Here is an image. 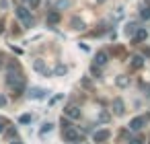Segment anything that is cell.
I'll return each mask as SVG.
<instances>
[{
    "mask_svg": "<svg viewBox=\"0 0 150 144\" xmlns=\"http://www.w3.org/2000/svg\"><path fill=\"white\" fill-rule=\"evenodd\" d=\"M39 2H41V0H29V4H31V9H35V6H39Z\"/></svg>",
    "mask_w": 150,
    "mask_h": 144,
    "instance_id": "28",
    "label": "cell"
},
{
    "mask_svg": "<svg viewBox=\"0 0 150 144\" xmlns=\"http://www.w3.org/2000/svg\"><path fill=\"white\" fill-rule=\"evenodd\" d=\"M2 105H6V97H2V95H0V107H2Z\"/></svg>",
    "mask_w": 150,
    "mask_h": 144,
    "instance_id": "29",
    "label": "cell"
},
{
    "mask_svg": "<svg viewBox=\"0 0 150 144\" xmlns=\"http://www.w3.org/2000/svg\"><path fill=\"white\" fill-rule=\"evenodd\" d=\"M52 123H43V128H41V134H47V132H52Z\"/></svg>",
    "mask_w": 150,
    "mask_h": 144,
    "instance_id": "26",
    "label": "cell"
},
{
    "mask_svg": "<svg viewBox=\"0 0 150 144\" xmlns=\"http://www.w3.org/2000/svg\"><path fill=\"white\" fill-rule=\"evenodd\" d=\"M76 144H84V142H76Z\"/></svg>",
    "mask_w": 150,
    "mask_h": 144,
    "instance_id": "34",
    "label": "cell"
},
{
    "mask_svg": "<svg viewBox=\"0 0 150 144\" xmlns=\"http://www.w3.org/2000/svg\"><path fill=\"white\" fill-rule=\"evenodd\" d=\"M142 66H144V56H140V54L134 56L132 58V68H142Z\"/></svg>",
    "mask_w": 150,
    "mask_h": 144,
    "instance_id": "16",
    "label": "cell"
},
{
    "mask_svg": "<svg viewBox=\"0 0 150 144\" xmlns=\"http://www.w3.org/2000/svg\"><path fill=\"white\" fill-rule=\"evenodd\" d=\"M111 54H113V56H123V54H125V50H123V48H119V45H113V48H111Z\"/></svg>",
    "mask_w": 150,
    "mask_h": 144,
    "instance_id": "20",
    "label": "cell"
},
{
    "mask_svg": "<svg viewBox=\"0 0 150 144\" xmlns=\"http://www.w3.org/2000/svg\"><path fill=\"white\" fill-rule=\"evenodd\" d=\"M140 17L148 21V19H150V6H142V13H140Z\"/></svg>",
    "mask_w": 150,
    "mask_h": 144,
    "instance_id": "22",
    "label": "cell"
},
{
    "mask_svg": "<svg viewBox=\"0 0 150 144\" xmlns=\"http://www.w3.org/2000/svg\"><path fill=\"white\" fill-rule=\"evenodd\" d=\"M64 115L66 117H70V119H80V109L76 107V105H66V109H64Z\"/></svg>",
    "mask_w": 150,
    "mask_h": 144,
    "instance_id": "8",
    "label": "cell"
},
{
    "mask_svg": "<svg viewBox=\"0 0 150 144\" xmlns=\"http://www.w3.org/2000/svg\"><path fill=\"white\" fill-rule=\"evenodd\" d=\"M62 138L68 142V144H76V142H84V136H82V132H78L74 126H70V128H64L62 130Z\"/></svg>",
    "mask_w": 150,
    "mask_h": 144,
    "instance_id": "1",
    "label": "cell"
},
{
    "mask_svg": "<svg viewBox=\"0 0 150 144\" xmlns=\"http://www.w3.org/2000/svg\"><path fill=\"white\" fill-rule=\"evenodd\" d=\"M66 72H68V66H64V64H58V66H56V70H54V74H56V76H64Z\"/></svg>",
    "mask_w": 150,
    "mask_h": 144,
    "instance_id": "17",
    "label": "cell"
},
{
    "mask_svg": "<svg viewBox=\"0 0 150 144\" xmlns=\"http://www.w3.org/2000/svg\"><path fill=\"white\" fill-rule=\"evenodd\" d=\"M150 121V111H146L144 115H138V117H134L132 121H129V132H140L146 123Z\"/></svg>",
    "mask_w": 150,
    "mask_h": 144,
    "instance_id": "2",
    "label": "cell"
},
{
    "mask_svg": "<svg viewBox=\"0 0 150 144\" xmlns=\"http://www.w3.org/2000/svg\"><path fill=\"white\" fill-rule=\"evenodd\" d=\"M0 33H2V23H0Z\"/></svg>",
    "mask_w": 150,
    "mask_h": 144,
    "instance_id": "32",
    "label": "cell"
},
{
    "mask_svg": "<svg viewBox=\"0 0 150 144\" xmlns=\"http://www.w3.org/2000/svg\"><path fill=\"white\" fill-rule=\"evenodd\" d=\"M146 39H148V31H146V29H142V27H138V31L132 35V41H134L136 45H138V43H144Z\"/></svg>",
    "mask_w": 150,
    "mask_h": 144,
    "instance_id": "7",
    "label": "cell"
},
{
    "mask_svg": "<svg viewBox=\"0 0 150 144\" xmlns=\"http://www.w3.org/2000/svg\"><path fill=\"white\" fill-rule=\"evenodd\" d=\"M127 142H129V144H146V138L138 134V136H132V138H129Z\"/></svg>",
    "mask_w": 150,
    "mask_h": 144,
    "instance_id": "18",
    "label": "cell"
},
{
    "mask_svg": "<svg viewBox=\"0 0 150 144\" xmlns=\"http://www.w3.org/2000/svg\"><path fill=\"white\" fill-rule=\"evenodd\" d=\"M97 2H105V0H97Z\"/></svg>",
    "mask_w": 150,
    "mask_h": 144,
    "instance_id": "33",
    "label": "cell"
},
{
    "mask_svg": "<svg viewBox=\"0 0 150 144\" xmlns=\"http://www.w3.org/2000/svg\"><path fill=\"white\" fill-rule=\"evenodd\" d=\"M91 74H93V76H95V78H101V68H99V66H95V64H93V66H91Z\"/></svg>",
    "mask_w": 150,
    "mask_h": 144,
    "instance_id": "21",
    "label": "cell"
},
{
    "mask_svg": "<svg viewBox=\"0 0 150 144\" xmlns=\"http://www.w3.org/2000/svg\"><path fill=\"white\" fill-rule=\"evenodd\" d=\"M11 144H23V142H21L19 138H13V140H11Z\"/></svg>",
    "mask_w": 150,
    "mask_h": 144,
    "instance_id": "30",
    "label": "cell"
},
{
    "mask_svg": "<svg viewBox=\"0 0 150 144\" xmlns=\"http://www.w3.org/2000/svg\"><path fill=\"white\" fill-rule=\"evenodd\" d=\"M70 27H72L74 31H84V29H86V25H84V21H82L80 17H72V19H70Z\"/></svg>",
    "mask_w": 150,
    "mask_h": 144,
    "instance_id": "10",
    "label": "cell"
},
{
    "mask_svg": "<svg viewBox=\"0 0 150 144\" xmlns=\"http://www.w3.org/2000/svg\"><path fill=\"white\" fill-rule=\"evenodd\" d=\"M123 31H125V35H134V33L138 31V23H136V21H129V23L125 25Z\"/></svg>",
    "mask_w": 150,
    "mask_h": 144,
    "instance_id": "15",
    "label": "cell"
},
{
    "mask_svg": "<svg viewBox=\"0 0 150 144\" xmlns=\"http://www.w3.org/2000/svg\"><path fill=\"white\" fill-rule=\"evenodd\" d=\"M109 136H111V132H109L107 128H103V130H95V132H93V142H97V144L107 142Z\"/></svg>",
    "mask_w": 150,
    "mask_h": 144,
    "instance_id": "5",
    "label": "cell"
},
{
    "mask_svg": "<svg viewBox=\"0 0 150 144\" xmlns=\"http://www.w3.org/2000/svg\"><path fill=\"white\" fill-rule=\"evenodd\" d=\"M17 17L25 27H33V17H31V11L27 6H17Z\"/></svg>",
    "mask_w": 150,
    "mask_h": 144,
    "instance_id": "3",
    "label": "cell"
},
{
    "mask_svg": "<svg viewBox=\"0 0 150 144\" xmlns=\"http://www.w3.org/2000/svg\"><path fill=\"white\" fill-rule=\"evenodd\" d=\"M129 82H132V78H129L127 74H119V76L115 78V84H117L119 89H125V87H129Z\"/></svg>",
    "mask_w": 150,
    "mask_h": 144,
    "instance_id": "13",
    "label": "cell"
},
{
    "mask_svg": "<svg viewBox=\"0 0 150 144\" xmlns=\"http://www.w3.org/2000/svg\"><path fill=\"white\" fill-rule=\"evenodd\" d=\"M6 128H8V121H6L4 117H0V134L6 132Z\"/></svg>",
    "mask_w": 150,
    "mask_h": 144,
    "instance_id": "23",
    "label": "cell"
},
{
    "mask_svg": "<svg viewBox=\"0 0 150 144\" xmlns=\"http://www.w3.org/2000/svg\"><path fill=\"white\" fill-rule=\"evenodd\" d=\"M60 123H62V130H64V128H70V121H68V117H66V115L60 119Z\"/></svg>",
    "mask_w": 150,
    "mask_h": 144,
    "instance_id": "25",
    "label": "cell"
},
{
    "mask_svg": "<svg viewBox=\"0 0 150 144\" xmlns=\"http://www.w3.org/2000/svg\"><path fill=\"white\" fill-rule=\"evenodd\" d=\"M72 6V0H56V11H66Z\"/></svg>",
    "mask_w": 150,
    "mask_h": 144,
    "instance_id": "14",
    "label": "cell"
},
{
    "mask_svg": "<svg viewBox=\"0 0 150 144\" xmlns=\"http://www.w3.org/2000/svg\"><path fill=\"white\" fill-rule=\"evenodd\" d=\"M82 87H84V89H93V82H91L88 78H82Z\"/></svg>",
    "mask_w": 150,
    "mask_h": 144,
    "instance_id": "27",
    "label": "cell"
},
{
    "mask_svg": "<svg viewBox=\"0 0 150 144\" xmlns=\"http://www.w3.org/2000/svg\"><path fill=\"white\" fill-rule=\"evenodd\" d=\"M33 70H37V72H41V74L50 76V70H47V66H45V62H43V60H35V62H33Z\"/></svg>",
    "mask_w": 150,
    "mask_h": 144,
    "instance_id": "12",
    "label": "cell"
},
{
    "mask_svg": "<svg viewBox=\"0 0 150 144\" xmlns=\"http://www.w3.org/2000/svg\"><path fill=\"white\" fill-rule=\"evenodd\" d=\"M144 56H148V58H150V48H146V50H144Z\"/></svg>",
    "mask_w": 150,
    "mask_h": 144,
    "instance_id": "31",
    "label": "cell"
},
{
    "mask_svg": "<svg viewBox=\"0 0 150 144\" xmlns=\"http://www.w3.org/2000/svg\"><path fill=\"white\" fill-rule=\"evenodd\" d=\"M19 121H21V123H29V121H31V115H29V113H25V115H21V117H19Z\"/></svg>",
    "mask_w": 150,
    "mask_h": 144,
    "instance_id": "24",
    "label": "cell"
},
{
    "mask_svg": "<svg viewBox=\"0 0 150 144\" xmlns=\"http://www.w3.org/2000/svg\"><path fill=\"white\" fill-rule=\"evenodd\" d=\"M47 93H50V91H45V89L33 87V89L29 91V99H45V97H47Z\"/></svg>",
    "mask_w": 150,
    "mask_h": 144,
    "instance_id": "9",
    "label": "cell"
},
{
    "mask_svg": "<svg viewBox=\"0 0 150 144\" xmlns=\"http://www.w3.org/2000/svg\"><path fill=\"white\" fill-rule=\"evenodd\" d=\"M107 62H109V52H97L95 54V60H93V64L95 66H99V68H103V66H107Z\"/></svg>",
    "mask_w": 150,
    "mask_h": 144,
    "instance_id": "6",
    "label": "cell"
},
{
    "mask_svg": "<svg viewBox=\"0 0 150 144\" xmlns=\"http://www.w3.org/2000/svg\"><path fill=\"white\" fill-rule=\"evenodd\" d=\"M111 111H113V115H117V117H121L123 113H125V103L119 99V97H115L113 101H111Z\"/></svg>",
    "mask_w": 150,
    "mask_h": 144,
    "instance_id": "4",
    "label": "cell"
},
{
    "mask_svg": "<svg viewBox=\"0 0 150 144\" xmlns=\"http://www.w3.org/2000/svg\"><path fill=\"white\" fill-rule=\"evenodd\" d=\"M99 121H101V123H109V121H111V113H107V111H101V115H99Z\"/></svg>",
    "mask_w": 150,
    "mask_h": 144,
    "instance_id": "19",
    "label": "cell"
},
{
    "mask_svg": "<svg viewBox=\"0 0 150 144\" xmlns=\"http://www.w3.org/2000/svg\"><path fill=\"white\" fill-rule=\"evenodd\" d=\"M60 19H62V17H60V11H50V13H47V25H50V27L58 25Z\"/></svg>",
    "mask_w": 150,
    "mask_h": 144,
    "instance_id": "11",
    "label": "cell"
}]
</instances>
